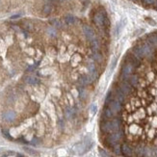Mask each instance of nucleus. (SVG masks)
<instances>
[{
    "label": "nucleus",
    "mask_w": 157,
    "mask_h": 157,
    "mask_svg": "<svg viewBox=\"0 0 157 157\" xmlns=\"http://www.w3.org/2000/svg\"><path fill=\"white\" fill-rule=\"evenodd\" d=\"M122 121L120 118L115 117L111 120H104L100 122V130L105 134H111L118 132L122 128Z\"/></svg>",
    "instance_id": "obj_1"
},
{
    "label": "nucleus",
    "mask_w": 157,
    "mask_h": 157,
    "mask_svg": "<svg viewBox=\"0 0 157 157\" xmlns=\"http://www.w3.org/2000/svg\"><path fill=\"white\" fill-rule=\"evenodd\" d=\"M135 69H136V68H135L131 64L125 62L124 64L122 65V67H121V81H124L128 76H130L131 74H134Z\"/></svg>",
    "instance_id": "obj_2"
},
{
    "label": "nucleus",
    "mask_w": 157,
    "mask_h": 157,
    "mask_svg": "<svg viewBox=\"0 0 157 157\" xmlns=\"http://www.w3.org/2000/svg\"><path fill=\"white\" fill-rule=\"evenodd\" d=\"M117 87L124 93L125 96H127V97L132 96L133 93L136 92V90H135L130 84H128V83L125 82V81H121V80H120V81L118 82Z\"/></svg>",
    "instance_id": "obj_3"
},
{
    "label": "nucleus",
    "mask_w": 157,
    "mask_h": 157,
    "mask_svg": "<svg viewBox=\"0 0 157 157\" xmlns=\"http://www.w3.org/2000/svg\"><path fill=\"white\" fill-rule=\"evenodd\" d=\"M125 82H127L128 84H130L135 90H139L141 89V78L138 74H136V73H134V74H131L130 76H128L126 79L124 80Z\"/></svg>",
    "instance_id": "obj_4"
},
{
    "label": "nucleus",
    "mask_w": 157,
    "mask_h": 157,
    "mask_svg": "<svg viewBox=\"0 0 157 157\" xmlns=\"http://www.w3.org/2000/svg\"><path fill=\"white\" fill-rule=\"evenodd\" d=\"M113 93H114V99L115 100H117L118 102L122 104V105H124V104L126 103V101L128 99V97L125 96L118 87H116L115 90H113Z\"/></svg>",
    "instance_id": "obj_5"
},
{
    "label": "nucleus",
    "mask_w": 157,
    "mask_h": 157,
    "mask_svg": "<svg viewBox=\"0 0 157 157\" xmlns=\"http://www.w3.org/2000/svg\"><path fill=\"white\" fill-rule=\"evenodd\" d=\"M125 62L131 64L135 68H140L141 65H142V61L140 59H138L136 56H134L132 53H127L126 55H125Z\"/></svg>",
    "instance_id": "obj_6"
},
{
    "label": "nucleus",
    "mask_w": 157,
    "mask_h": 157,
    "mask_svg": "<svg viewBox=\"0 0 157 157\" xmlns=\"http://www.w3.org/2000/svg\"><path fill=\"white\" fill-rule=\"evenodd\" d=\"M106 106H108L116 115L120 114L123 110V105H122V104H121L120 102H118L117 100H115V99H113L110 102H108L106 104Z\"/></svg>",
    "instance_id": "obj_7"
},
{
    "label": "nucleus",
    "mask_w": 157,
    "mask_h": 157,
    "mask_svg": "<svg viewBox=\"0 0 157 157\" xmlns=\"http://www.w3.org/2000/svg\"><path fill=\"white\" fill-rule=\"evenodd\" d=\"M121 154L125 157H133L134 156V148L128 144H122L121 145Z\"/></svg>",
    "instance_id": "obj_8"
},
{
    "label": "nucleus",
    "mask_w": 157,
    "mask_h": 157,
    "mask_svg": "<svg viewBox=\"0 0 157 157\" xmlns=\"http://www.w3.org/2000/svg\"><path fill=\"white\" fill-rule=\"evenodd\" d=\"M83 32H84L85 37L87 38V40L90 41V43H92L93 40H95L97 39L96 34H95V31L93 30V28H91L88 25H85L84 27H83Z\"/></svg>",
    "instance_id": "obj_9"
},
{
    "label": "nucleus",
    "mask_w": 157,
    "mask_h": 157,
    "mask_svg": "<svg viewBox=\"0 0 157 157\" xmlns=\"http://www.w3.org/2000/svg\"><path fill=\"white\" fill-rule=\"evenodd\" d=\"M106 17H107L106 14L104 15L101 12H97L95 14V16H93V21L98 27H104V20H105Z\"/></svg>",
    "instance_id": "obj_10"
},
{
    "label": "nucleus",
    "mask_w": 157,
    "mask_h": 157,
    "mask_svg": "<svg viewBox=\"0 0 157 157\" xmlns=\"http://www.w3.org/2000/svg\"><path fill=\"white\" fill-rule=\"evenodd\" d=\"M131 53H132L134 56L137 57L138 59H140L141 61L145 58V54H144V51H143V48H142V45H141V44L133 46Z\"/></svg>",
    "instance_id": "obj_11"
},
{
    "label": "nucleus",
    "mask_w": 157,
    "mask_h": 157,
    "mask_svg": "<svg viewBox=\"0 0 157 157\" xmlns=\"http://www.w3.org/2000/svg\"><path fill=\"white\" fill-rule=\"evenodd\" d=\"M102 117L105 119V120H111V119H114L115 117H117V115L115 114L108 106H105L102 111Z\"/></svg>",
    "instance_id": "obj_12"
},
{
    "label": "nucleus",
    "mask_w": 157,
    "mask_h": 157,
    "mask_svg": "<svg viewBox=\"0 0 157 157\" xmlns=\"http://www.w3.org/2000/svg\"><path fill=\"white\" fill-rule=\"evenodd\" d=\"M88 69H89V73H90V79L91 81H93L97 76V68L93 64H90L88 66Z\"/></svg>",
    "instance_id": "obj_13"
},
{
    "label": "nucleus",
    "mask_w": 157,
    "mask_h": 157,
    "mask_svg": "<svg viewBox=\"0 0 157 157\" xmlns=\"http://www.w3.org/2000/svg\"><path fill=\"white\" fill-rule=\"evenodd\" d=\"M146 43H148L150 46H152L153 48H156L157 47V37L156 35H149L146 37Z\"/></svg>",
    "instance_id": "obj_14"
},
{
    "label": "nucleus",
    "mask_w": 157,
    "mask_h": 157,
    "mask_svg": "<svg viewBox=\"0 0 157 157\" xmlns=\"http://www.w3.org/2000/svg\"><path fill=\"white\" fill-rule=\"evenodd\" d=\"M3 119L8 122H11L16 119V113L14 111H7L3 115Z\"/></svg>",
    "instance_id": "obj_15"
},
{
    "label": "nucleus",
    "mask_w": 157,
    "mask_h": 157,
    "mask_svg": "<svg viewBox=\"0 0 157 157\" xmlns=\"http://www.w3.org/2000/svg\"><path fill=\"white\" fill-rule=\"evenodd\" d=\"M91 82V79H90V77H88V76H86V75H84V76H81L80 78H79V80H78V83H79V85L83 88V87H85V86H87L89 83Z\"/></svg>",
    "instance_id": "obj_16"
},
{
    "label": "nucleus",
    "mask_w": 157,
    "mask_h": 157,
    "mask_svg": "<svg viewBox=\"0 0 157 157\" xmlns=\"http://www.w3.org/2000/svg\"><path fill=\"white\" fill-rule=\"evenodd\" d=\"M74 115H75V110L73 109V108H70V107H68L66 109V117L67 119H71L74 117Z\"/></svg>",
    "instance_id": "obj_17"
},
{
    "label": "nucleus",
    "mask_w": 157,
    "mask_h": 157,
    "mask_svg": "<svg viewBox=\"0 0 157 157\" xmlns=\"http://www.w3.org/2000/svg\"><path fill=\"white\" fill-rule=\"evenodd\" d=\"M46 33L48 34L49 37L55 38V37L57 36V30H56L54 27H48L47 30H46Z\"/></svg>",
    "instance_id": "obj_18"
},
{
    "label": "nucleus",
    "mask_w": 157,
    "mask_h": 157,
    "mask_svg": "<svg viewBox=\"0 0 157 157\" xmlns=\"http://www.w3.org/2000/svg\"><path fill=\"white\" fill-rule=\"evenodd\" d=\"M26 82L28 84H38L39 83V79L34 77V76H28L26 78Z\"/></svg>",
    "instance_id": "obj_19"
},
{
    "label": "nucleus",
    "mask_w": 157,
    "mask_h": 157,
    "mask_svg": "<svg viewBox=\"0 0 157 157\" xmlns=\"http://www.w3.org/2000/svg\"><path fill=\"white\" fill-rule=\"evenodd\" d=\"M93 60L97 61V62H98V63L102 62V59H103L102 55L99 53V52H95V53H93Z\"/></svg>",
    "instance_id": "obj_20"
},
{
    "label": "nucleus",
    "mask_w": 157,
    "mask_h": 157,
    "mask_svg": "<svg viewBox=\"0 0 157 157\" xmlns=\"http://www.w3.org/2000/svg\"><path fill=\"white\" fill-rule=\"evenodd\" d=\"M50 23L53 25V26L57 27V28H61L62 27V23L60 22V20H58V19H51L50 20Z\"/></svg>",
    "instance_id": "obj_21"
},
{
    "label": "nucleus",
    "mask_w": 157,
    "mask_h": 157,
    "mask_svg": "<svg viewBox=\"0 0 157 157\" xmlns=\"http://www.w3.org/2000/svg\"><path fill=\"white\" fill-rule=\"evenodd\" d=\"M65 19H66V22H67L68 24H72V23L75 22V18L73 17L72 16H67Z\"/></svg>",
    "instance_id": "obj_22"
},
{
    "label": "nucleus",
    "mask_w": 157,
    "mask_h": 157,
    "mask_svg": "<svg viewBox=\"0 0 157 157\" xmlns=\"http://www.w3.org/2000/svg\"><path fill=\"white\" fill-rule=\"evenodd\" d=\"M97 111V104L96 103H93L92 105L90 106V112L92 115H95Z\"/></svg>",
    "instance_id": "obj_23"
},
{
    "label": "nucleus",
    "mask_w": 157,
    "mask_h": 157,
    "mask_svg": "<svg viewBox=\"0 0 157 157\" xmlns=\"http://www.w3.org/2000/svg\"><path fill=\"white\" fill-rule=\"evenodd\" d=\"M51 10H52V7L50 4H45L44 7V14H49L51 12Z\"/></svg>",
    "instance_id": "obj_24"
},
{
    "label": "nucleus",
    "mask_w": 157,
    "mask_h": 157,
    "mask_svg": "<svg viewBox=\"0 0 157 157\" xmlns=\"http://www.w3.org/2000/svg\"><path fill=\"white\" fill-rule=\"evenodd\" d=\"M91 45L93 46V48H95V49H97V48H98V46H99V44H98V41H97V40L96 39L95 40H93L92 43H91Z\"/></svg>",
    "instance_id": "obj_25"
},
{
    "label": "nucleus",
    "mask_w": 157,
    "mask_h": 157,
    "mask_svg": "<svg viewBox=\"0 0 157 157\" xmlns=\"http://www.w3.org/2000/svg\"><path fill=\"white\" fill-rule=\"evenodd\" d=\"M143 2L148 4V5H152V4L156 3V0H143Z\"/></svg>",
    "instance_id": "obj_26"
},
{
    "label": "nucleus",
    "mask_w": 157,
    "mask_h": 157,
    "mask_svg": "<svg viewBox=\"0 0 157 157\" xmlns=\"http://www.w3.org/2000/svg\"><path fill=\"white\" fill-rule=\"evenodd\" d=\"M3 134L6 136V137H7L8 139H12V137L9 135V133H8V131H7V130H4V131H3Z\"/></svg>",
    "instance_id": "obj_27"
},
{
    "label": "nucleus",
    "mask_w": 157,
    "mask_h": 157,
    "mask_svg": "<svg viewBox=\"0 0 157 157\" xmlns=\"http://www.w3.org/2000/svg\"><path fill=\"white\" fill-rule=\"evenodd\" d=\"M117 63V59H114V62H112V65H111V68H115V65Z\"/></svg>",
    "instance_id": "obj_28"
},
{
    "label": "nucleus",
    "mask_w": 157,
    "mask_h": 157,
    "mask_svg": "<svg viewBox=\"0 0 157 157\" xmlns=\"http://www.w3.org/2000/svg\"><path fill=\"white\" fill-rule=\"evenodd\" d=\"M18 17H20V15H15V16H11V19H16V18H18Z\"/></svg>",
    "instance_id": "obj_29"
},
{
    "label": "nucleus",
    "mask_w": 157,
    "mask_h": 157,
    "mask_svg": "<svg viewBox=\"0 0 157 157\" xmlns=\"http://www.w3.org/2000/svg\"><path fill=\"white\" fill-rule=\"evenodd\" d=\"M45 1H46V2H48V3H51V2H54L55 0H45Z\"/></svg>",
    "instance_id": "obj_30"
},
{
    "label": "nucleus",
    "mask_w": 157,
    "mask_h": 157,
    "mask_svg": "<svg viewBox=\"0 0 157 157\" xmlns=\"http://www.w3.org/2000/svg\"><path fill=\"white\" fill-rule=\"evenodd\" d=\"M154 114H155V116L157 117V109H156V111H155V113H154Z\"/></svg>",
    "instance_id": "obj_31"
},
{
    "label": "nucleus",
    "mask_w": 157,
    "mask_h": 157,
    "mask_svg": "<svg viewBox=\"0 0 157 157\" xmlns=\"http://www.w3.org/2000/svg\"><path fill=\"white\" fill-rule=\"evenodd\" d=\"M155 91H156V96H155V97H157V88L155 89Z\"/></svg>",
    "instance_id": "obj_32"
},
{
    "label": "nucleus",
    "mask_w": 157,
    "mask_h": 157,
    "mask_svg": "<svg viewBox=\"0 0 157 157\" xmlns=\"http://www.w3.org/2000/svg\"><path fill=\"white\" fill-rule=\"evenodd\" d=\"M59 1H65V0H59Z\"/></svg>",
    "instance_id": "obj_33"
},
{
    "label": "nucleus",
    "mask_w": 157,
    "mask_h": 157,
    "mask_svg": "<svg viewBox=\"0 0 157 157\" xmlns=\"http://www.w3.org/2000/svg\"><path fill=\"white\" fill-rule=\"evenodd\" d=\"M156 37H157V34H156Z\"/></svg>",
    "instance_id": "obj_34"
}]
</instances>
